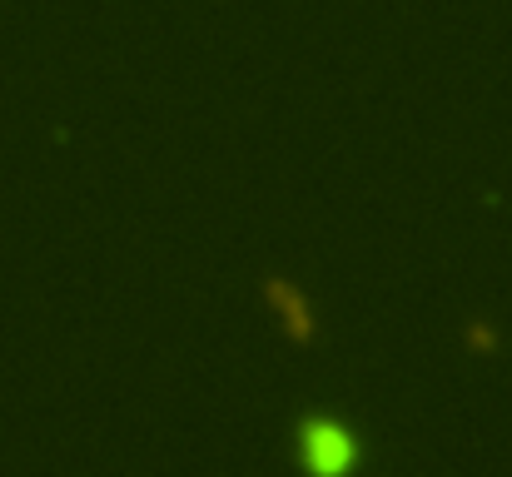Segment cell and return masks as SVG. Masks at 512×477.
<instances>
[{"label": "cell", "mask_w": 512, "mask_h": 477, "mask_svg": "<svg viewBox=\"0 0 512 477\" xmlns=\"http://www.w3.org/2000/svg\"><path fill=\"white\" fill-rule=\"evenodd\" d=\"M468 343H473L478 353H488V348H498V333H493L483 318H473V323H468Z\"/></svg>", "instance_id": "3"}, {"label": "cell", "mask_w": 512, "mask_h": 477, "mask_svg": "<svg viewBox=\"0 0 512 477\" xmlns=\"http://www.w3.org/2000/svg\"><path fill=\"white\" fill-rule=\"evenodd\" d=\"M299 458H304L314 473H339V468H353L358 438H353V428H343V423H304V428H299Z\"/></svg>", "instance_id": "1"}, {"label": "cell", "mask_w": 512, "mask_h": 477, "mask_svg": "<svg viewBox=\"0 0 512 477\" xmlns=\"http://www.w3.org/2000/svg\"><path fill=\"white\" fill-rule=\"evenodd\" d=\"M264 299H269V309L279 314L284 323V333H289V343H299V348H309L314 338H319V314H314V304L304 299V289L299 284H289L284 274H264Z\"/></svg>", "instance_id": "2"}]
</instances>
